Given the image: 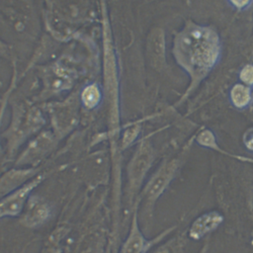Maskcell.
<instances>
[{
  "mask_svg": "<svg viewBox=\"0 0 253 253\" xmlns=\"http://www.w3.org/2000/svg\"><path fill=\"white\" fill-rule=\"evenodd\" d=\"M81 98L84 106L89 109H92L99 104L101 99V94L99 89L95 85H90L83 90Z\"/></svg>",
  "mask_w": 253,
  "mask_h": 253,
  "instance_id": "obj_14",
  "label": "cell"
},
{
  "mask_svg": "<svg viewBox=\"0 0 253 253\" xmlns=\"http://www.w3.org/2000/svg\"><path fill=\"white\" fill-rule=\"evenodd\" d=\"M186 244L185 232L177 234L165 243L159 245L154 253H184Z\"/></svg>",
  "mask_w": 253,
  "mask_h": 253,
  "instance_id": "obj_13",
  "label": "cell"
},
{
  "mask_svg": "<svg viewBox=\"0 0 253 253\" xmlns=\"http://www.w3.org/2000/svg\"><path fill=\"white\" fill-rule=\"evenodd\" d=\"M177 56L189 70L195 73L211 70L220 57L217 35L206 28L192 29L178 41Z\"/></svg>",
  "mask_w": 253,
  "mask_h": 253,
  "instance_id": "obj_1",
  "label": "cell"
},
{
  "mask_svg": "<svg viewBox=\"0 0 253 253\" xmlns=\"http://www.w3.org/2000/svg\"><path fill=\"white\" fill-rule=\"evenodd\" d=\"M164 35L161 30L152 33L148 42V55L152 65L160 68L164 63Z\"/></svg>",
  "mask_w": 253,
  "mask_h": 253,
  "instance_id": "obj_10",
  "label": "cell"
},
{
  "mask_svg": "<svg viewBox=\"0 0 253 253\" xmlns=\"http://www.w3.org/2000/svg\"><path fill=\"white\" fill-rule=\"evenodd\" d=\"M40 172L36 167H15L0 177V200L22 187Z\"/></svg>",
  "mask_w": 253,
  "mask_h": 253,
  "instance_id": "obj_8",
  "label": "cell"
},
{
  "mask_svg": "<svg viewBox=\"0 0 253 253\" xmlns=\"http://www.w3.org/2000/svg\"><path fill=\"white\" fill-rule=\"evenodd\" d=\"M51 214L49 204L39 196L31 195L20 217V223L28 228L42 225Z\"/></svg>",
  "mask_w": 253,
  "mask_h": 253,
  "instance_id": "obj_6",
  "label": "cell"
},
{
  "mask_svg": "<svg viewBox=\"0 0 253 253\" xmlns=\"http://www.w3.org/2000/svg\"><path fill=\"white\" fill-rule=\"evenodd\" d=\"M154 159L155 151L151 143L148 140H142L126 167V198L128 206L133 208Z\"/></svg>",
  "mask_w": 253,
  "mask_h": 253,
  "instance_id": "obj_2",
  "label": "cell"
},
{
  "mask_svg": "<svg viewBox=\"0 0 253 253\" xmlns=\"http://www.w3.org/2000/svg\"><path fill=\"white\" fill-rule=\"evenodd\" d=\"M45 179V174L40 173L22 187L0 200V218L21 215L33 191Z\"/></svg>",
  "mask_w": 253,
  "mask_h": 253,
  "instance_id": "obj_5",
  "label": "cell"
},
{
  "mask_svg": "<svg viewBox=\"0 0 253 253\" xmlns=\"http://www.w3.org/2000/svg\"><path fill=\"white\" fill-rule=\"evenodd\" d=\"M138 204H139V201L137 199L132 208V215H131V221H130V227H129L128 233L126 239L124 240L119 253H147L153 245L159 243L164 237H166L176 227V226H171L165 229L164 231H162L161 233H159L154 238H151V239L146 238L143 232L141 231L138 223V213H137Z\"/></svg>",
  "mask_w": 253,
  "mask_h": 253,
  "instance_id": "obj_4",
  "label": "cell"
},
{
  "mask_svg": "<svg viewBox=\"0 0 253 253\" xmlns=\"http://www.w3.org/2000/svg\"><path fill=\"white\" fill-rule=\"evenodd\" d=\"M227 1L233 8L237 10H244L248 8L253 2V0H227Z\"/></svg>",
  "mask_w": 253,
  "mask_h": 253,
  "instance_id": "obj_17",
  "label": "cell"
},
{
  "mask_svg": "<svg viewBox=\"0 0 253 253\" xmlns=\"http://www.w3.org/2000/svg\"><path fill=\"white\" fill-rule=\"evenodd\" d=\"M52 137L49 133H42L34 141H32L29 146L22 152L19 156L16 164L19 167H36L37 165L51 149L52 147Z\"/></svg>",
  "mask_w": 253,
  "mask_h": 253,
  "instance_id": "obj_7",
  "label": "cell"
},
{
  "mask_svg": "<svg viewBox=\"0 0 253 253\" xmlns=\"http://www.w3.org/2000/svg\"><path fill=\"white\" fill-rule=\"evenodd\" d=\"M139 129H140L139 125H135V126H132L130 127H128L125 131L124 136H123V145L125 147H126L130 143H132V141L136 138V136H137V134L139 132Z\"/></svg>",
  "mask_w": 253,
  "mask_h": 253,
  "instance_id": "obj_16",
  "label": "cell"
},
{
  "mask_svg": "<svg viewBox=\"0 0 253 253\" xmlns=\"http://www.w3.org/2000/svg\"><path fill=\"white\" fill-rule=\"evenodd\" d=\"M179 168V159L164 161L143 185L137 199L139 202H144V206L147 211H150L152 210L155 202L168 188V186L176 176Z\"/></svg>",
  "mask_w": 253,
  "mask_h": 253,
  "instance_id": "obj_3",
  "label": "cell"
},
{
  "mask_svg": "<svg viewBox=\"0 0 253 253\" xmlns=\"http://www.w3.org/2000/svg\"><path fill=\"white\" fill-rule=\"evenodd\" d=\"M243 143L249 151H253V128L248 129L243 136Z\"/></svg>",
  "mask_w": 253,
  "mask_h": 253,
  "instance_id": "obj_18",
  "label": "cell"
},
{
  "mask_svg": "<svg viewBox=\"0 0 253 253\" xmlns=\"http://www.w3.org/2000/svg\"><path fill=\"white\" fill-rule=\"evenodd\" d=\"M238 77L244 85L252 88L253 87V64L244 65L240 69Z\"/></svg>",
  "mask_w": 253,
  "mask_h": 253,
  "instance_id": "obj_15",
  "label": "cell"
},
{
  "mask_svg": "<svg viewBox=\"0 0 253 253\" xmlns=\"http://www.w3.org/2000/svg\"><path fill=\"white\" fill-rule=\"evenodd\" d=\"M223 222V215L217 211H210L195 218L189 227L188 235L194 240H199L214 231Z\"/></svg>",
  "mask_w": 253,
  "mask_h": 253,
  "instance_id": "obj_9",
  "label": "cell"
},
{
  "mask_svg": "<svg viewBox=\"0 0 253 253\" xmlns=\"http://www.w3.org/2000/svg\"><path fill=\"white\" fill-rule=\"evenodd\" d=\"M208 249H209V239L206 241V243L204 244V246L202 247V249L200 250L199 253H207Z\"/></svg>",
  "mask_w": 253,
  "mask_h": 253,
  "instance_id": "obj_19",
  "label": "cell"
},
{
  "mask_svg": "<svg viewBox=\"0 0 253 253\" xmlns=\"http://www.w3.org/2000/svg\"><path fill=\"white\" fill-rule=\"evenodd\" d=\"M196 141L199 145H201L202 147H205V148H209V149H211V150H215V151H218L220 153H224L228 156H231L233 158H237V159H240L242 161H248V162H253V159H249V158H244V157H239V156H235V155H232L230 153H227L225 151H223L222 149L219 148V146L217 145V142H216V138H215V135L214 133L210 130V129H204L202 130L197 138H196Z\"/></svg>",
  "mask_w": 253,
  "mask_h": 253,
  "instance_id": "obj_12",
  "label": "cell"
},
{
  "mask_svg": "<svg viewBox=\"0 0 253 253\" xmlns=\"http://www.w3.org/2000/svg\"><path fill=\"white\" fill-rule=\"evenodd\" d=\"M229 100L232 106L238 110L247 109L253 101L252 89L244 84H234L229 91Z\"/></svg>",
  "mask_w": 253,
  "mask_h": 253,
  "instance_id": "obj_11",
  "label": "cell"
}]
</instances>
